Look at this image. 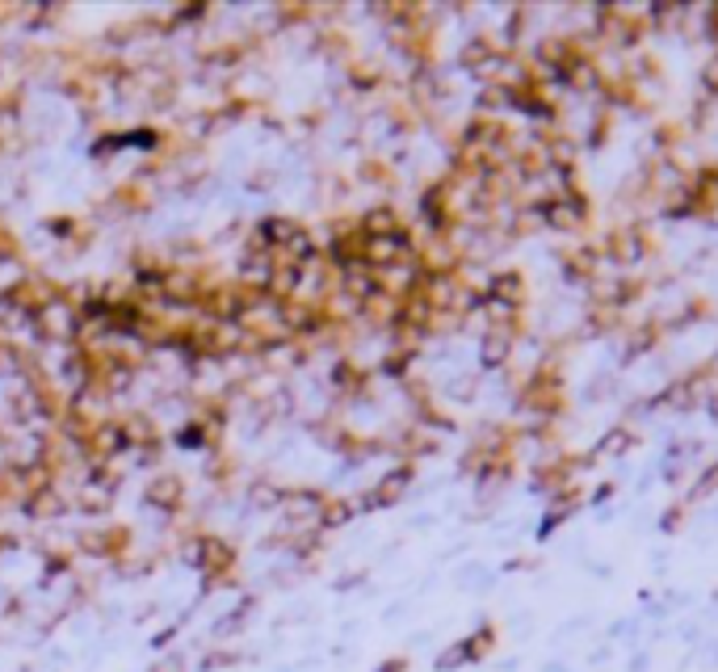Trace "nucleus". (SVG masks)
<instances>
[{
  "label": "nucleus",
  "mask_w": 718,
  "mask_h": 672,
  "mask_svg": "<svg viewBox=\"0 0 718 672\" xmlns=\"http://www.w3.org/2000/svg\"><path fill=\"white\" fill-rule=\"evenodd\" d=\"M496 647V626H479L475 635H466L463 643H454L446 656L437 660V668H463V664H479Z\"/></svg>",
  "instance_id": "f257e3e1"
},
{
  "label": "nucleus",
  "mask_w": 718,
  "mask_h": 672,
  "mask_svg": "<svg viewBox=\"0 0 718 672\" xmlns=\"http://www.w3.org/2000/svg\"><path fill=\"white\" fill-rule=\"evenodd\" d=\"M403 668H408V660H391V664H383L379 672H403Z\"/></svg>",
  "instance_id": "f03ea898"
}]
</instances>
